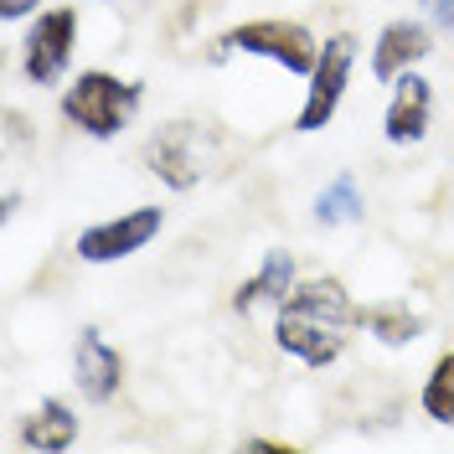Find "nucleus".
<instances>
[{"instance_id":"obj_18","label":"nucleus","mask_w":454,"mask_h":454,"mask_svg":"<svg viewBox=\"0 0 454 454\" xmlns=\"http://www.w3.org/2000/svg\"><path fill=\"white\" fill-rule=\"evenodd\" d=\"M243 450H254V454H289L294 444H284V439H248Z\"/></svg>"},{"instance_id":"obj_6","label":"nucleus","mask_w":454,"mask_h":454,"mask_svg":"<svg viewBox=\"0 0 454 454\" xmlns=\"http://www.w3.org/2000/svg\"><path fill=\"white\" fill-rule=\"evenodd\" d=\"M160 227H166V212L155 201H145L135 212H119L109 223H93L88 232H78V248L73 254L83 258V263H119V258L140 254Z\"/></svg>"},{"instance_id":"obj_9","label":"nucleus","mask_w":454,"mask_h":454,"mask_svg":"<svg viewBox=\"0 0 454 454\" xmlns=\"http://www.w3.org/2000/svg\"><path fill=\"white\" fill-rule=\"evenodd\" d=\"M434 52V36H428L424 21H387L377 31V47H372V78L377 83H397L408 67H419L424 57Z\"/></svg>"},{"instance_id":"obj_17","label":"nucleus","mask_w":454,"mask_h":454,"mask_svg":"<svg viewBox=\"0 0 454 454\" xmlns=\"http://www.w3.org/2000/svg\"><path fill=\"white\" fill-rule=\"evenodd\" d=\"M36 5H42V0H0V16H5V21H21V16H31Z\"/></svg>"},{"instance_id":"obj_5","label":"nucleus","mask_w":454,"mask_h":454,"mask_svg":"<svg viewBox=\"0 0 454 454\" xmlns=\"http://www.w3.org/2000/svg\"><path fill=\"white\" fill-rule=\"evenodd\" d=\"M27 57H21V67H27L31 83L52 88L62 73H67V62H73V47H78V5H52V11H42L27 31Z\"/></svg>"},{"instance_id":"obj_12","label":"nucleus","mask_w":454,"mask_h":454,"mask_svg":"<svg viewBox=\"0 0 454 454\" xmlns=\"http://www.w3.org/2000/svg\"><path fill=\"white\" fill-rule=\"evenodd\" d=\"M73 444H78V413L62 397H47L21 424V450H73Z\"/></svg>"},{"instance_id":"obj_2","label":"nucleus","mask_w":454,"mask_h":454,"mask_svg":"<svg viewBox=\"0 0 454 454\" xmlns=\"http://www.w3.org/2000/svg\"><path fill=\"white\" fill-rule=\"evenodd\" d=\"M140 109V83L104 73V67H88L73 78V88H62V119L78 124L93 140H114Z\"/></svg>"},{"instance_id":"obj_10","label":"nucleus","mask_w":454,"mask_h":454,"mask_svg":"<svg viewBox=\"0 0 454 454\" xmlns=\"http://www.w3.org/2000/svg\"><path fill=\"white\" fill-rule=\"evenodd\" d=\"M428 114H434V88H428L424 73H403L393 83V104L382 114V135L387 145H419L428 135Z\"/></svg>"},{"instance_id":"obj_16","label":"nucleus","mask_w":454,"mask_h":454,"mask_svg":"<svg viewBox=\"0 0 454 454\" xmlns=\"http://www.w3.org/2000/svg\"><path fill=\"white\" fill-rule=\"evenodd\" d=\"M419 11H424V21H428V27L454 31V0H419Z\"/></svg>"},{"instance_id":"obj_7","label":"nucleus","mask_w":454,"mask_h":454,"mask_svg":"<svg viewBox=\"0 0 454 454\" xmlns=\"http://www.w3.org/2000/svg\"><path fill=\"white\" fill-rule=\"evenodd\" d=\"M201 135L197 124H166L155 140L145 145V166H150V176H160L170 192H192L201 181Z\"/></svg>"},{"instance_id":"obj_4","label":"nucleus","mask_w":454,"mask_h":454,"mask_svg":"<svg viewBox=\"0 0 454 454\" xmlns=\"http://www.w3.org/2000/svg\"><path fill=\"white\" fill-rule=\"evenodd\" d=\"M351 62H356V36L351 31H331L320 42V57L310 67V88H305V104L294 114V129L300 135H315L336 119L340 98H346V78H351Z\"/></svg>"},{"instance_id":"obj_1","label":"nucleus","mask_w":454,"mask_h":454,"mask_svg":"<svg viewBox=\"0 0 454 454\" xmlns=\"http://www.w3.org/2000/svg\"><path fill=\"white\" fill-rule=\"evenodd\" d=\"M356 325L362 320H356V305H351V289L336 274H315V279H300L279 300L274 340H279L284 356L305 362L310 372H325L331 362H340Z\"/></svg>"},{"instance_id":"obj_14","label":"nucleus","mask_w":454,"mask_h":454,"mask_svg":"<svg viewBox=\"0 0 454 454\" xmlns=\"http://www.w3.org/2000/svg\"><path fill=\"white\" fill-rule=\"evenodd\" d=\"M419 403H424V413L434 424H454V351H444V356L428 367Z\"/></svg>"},{"instance_id":"obj_15","label":"nucleus","mask_w":454,"mask_h":454,"mask_svg":"<svg viewBox=\"0 0 454 454\" xmlns=\"http://www.w3.org/2000/svg\"><path fill=\"white\" fill-rule=\"evenodd\" d=\"M315 217H320L325 227L362 217V197H356V181H351V176H336V181H331V186L320 192V201H315Z\"/></svg>"},{"instance_id":"obj_3","label":"nucleus","mask_w":454,"mask_h":454,"mask_svg":"<svg viewBox=\"0 0 454 454\" xmlns=\"http://www.w3.org/2000/svg\"><path fill=\"white\" fill-rule=\"evenodd\" d=\"M232 52H248V57H269L279 62L284 73H300L310 78L315 57H320V42L310 36V27L300 21H284V16H258V21H243V27H227L217 42H212V62H223Z\"/></svg>"},{"instance_id":"obj_11","label":"nucleus","mask_w":454,"mask_h":454,"mask_svg":"<svg viewBox=\"0 0 454 454\" xmlns=\"http://www.w3.org/2000/svg\"><path fill=\"white\" fill-rule=\"evenodd\" d=\"M294 284H300V279H294V254L274 248V254L258 263L254 279H243L238 289H232V310H238V315H254L258 305H279Z\"/></svg>"},{"instance_id":"obj_13","label":"nucleus","mask_w":454,"mask_h":454,"mask_svg":"<svg viewBox=\"0 0 454 454\" xmlns=\"http://www.w3.org/2000/svg\"><path fill=\"white\" fill-rule=\"evenodd\" d=\"M356 320H362V331L377 336L382 346H413L419 331H424V315H413L403 300H377V305H362Z\"/></svg>"},{"instance_id":"obj_8","label":"nucleus","mask_w":454,"mask_h":454,"mask_svg":"<svg viewBox=\"0 0 454 454\" xmlns=\"http://www.w3.org/2000/svg\"><path fill=\"white\" fill-rule=\"evenodd\" d=\"M73 377L88 403H114L124 387V356L88 325V331H78V346H73Z\"/></svg>"}]
</instances>
